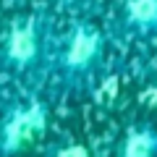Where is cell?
<instances>
[{"label":"cell","mask_w":157,"mask_h":157,"mask_svg":"<svg viewBox=\"0 0 157 157\" xmlns=\"http://www.w3.org/2000/svg\"><path fill=\"white\" fill-rule=\"evenodd\" d=\"M102 52V34L92 26H76L73 34L68 37V45H66V55H63V73L68 78H76V76H84L94 60L100 58Z\"/></svg>","instance_id":"cell-2"},{"label":"cell","mask_w":157,"mask_h":157,"mask_svg":"<svg viewBox=\"0 0 157 157\" xmlns=\"http://www.w3.org/2000/svg\"><path fill=\"white\" fill-rule=\"evenodd\" d=\"M42 50V29H39V16H21L11 24L6 34V50L3 60L6 68L13 71H26Z\"/></svg>","instance_id":"cell-1"},{"label":"cell","mask_w":157,"mask_h":157,"mask_svg":"<svg viewBox=\"0 0 157 157\" xmlns=\"http://www.w3.org/2000/svg\"><path fill=\"white\" fill-rule=\"evenodd\" d=\"M52 157H89V152L81 144H68V147H60Z\"/></svg>","instance_id":"cell-6"},{"label":"cell","mask_w":157,"mask_h":157,"mask_svg":"<svg viewBox=\"0 0 157 157\" xmlns=\"http://www.w3.org/2000/svg\"><path fill=\"white\" fill-rule=\"evenodd\" d=\"M45 128V105L42 102H29L26 107H18L6 118L3 126V155L11 157L21 149V144L32 134Z\"/></svg>","instance_id":"cell-3"},{"label":"cell","mask_w":157,"mask_h":157,"mask_svg":"<svg viewBox=\"0 0 157 157\" xmlns=\"http://www.w3.org/2000/svg\"><path fill=\"white\" fill-rule=\"evenodd\" d=\"M121 157H157V131L152 126L131 128L123 139Z\"/></svg>","instance_id":"cell-5"},{"label":"cell","mask_w":157,"mask_h":157,"mask_svg":"<svg viewBox=\"0 0 157 157\" xmlns=\"http://www.w3.org/2000/svg\"><path fill=\"white\" fill-rule=\"evenodd\" d=\"M126 24L136 34L157 32V0H126Z\"/></svg>","instance_id":"cell-4"}]
</instances>
